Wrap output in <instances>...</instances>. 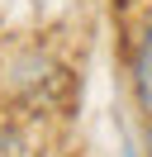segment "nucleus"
<instances>
[{
  "label": "nucleus",
  "instance_id": "1",
  "mask_svg": "<svg viewBox=\"0 0 152 157\" xmlns=\"http://www.w3.org/2000/svg\"><path fill=\"white\" fill-rule=\"evenodd\" d=\"M133 90H138V105L147 109V119H152V24L142 29L138 52H133Z\"/></svg>",
  "mask_w": 152,
  "mask_h": 157
},
{
  "label": "nucleus",
  "instance_id": "2",
  "mask_svg": "<svg viewBox=\"0 0 152 157\" xmlns=\"http://www.w3.org/2000/svg\"><path fill=\"white\" fill-rule=\"evenodd\" d=\"M147 157H152V128H147Z\"/></svg>",
  "mask_w": 152,
  "mask_h": 157
}]
</instances>
